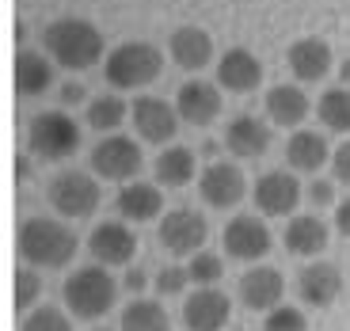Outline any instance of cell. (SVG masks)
<instances>
[{"label":"cell","instance_id":"cell-1","mask_svg":"<svg viewBox=\"0 0 350 331\" xmlns=\"http://www.w3.org/2000/svg\"><path fill=\"white\" fill-rule=\"evenodd\" d=\"M42 50L53 65H62L69 72L96 69L103 57V35L92 19L80 16H62L42 27Z\"/></svg>","mask_w":350,"mask_h":331},{"label":"cell","instance_id":"cell-2","mask_svg":"<svg viewBox=\"0 0 350 331\" xmlns=\"http://www.w3.org/2000/svg\"><path fill=\"white\" fill-rule=\"evenodd\" d=\"M16 248H19V259H23L27 267L62 270L72 263L80 240H77V233L65 225V217H42V213H35V217H27L23 225H19Z\"/></svg>","mask_w":350,"mask_h":331},{"label":"cell","instance_id":"cell-3","mask_svg":"<svg viewBox=\"0 0 350 331\" xmlns=\"http://www.w3.org/2000/svg\"><path fill=\"white\" fill-rule=\"evenodd\" d=\"M62 301L77 320H99L118 301V282H114L111 270L92 263V267L72 270L69 278L62 282Z\"/></svg>","mask_w":350,"mask_h":331},{"label":"cell","instance_id":"cell-4","mask_svg":"<svg viewBox=\"0 0 350 331\" xmlns=\"http://www.w3.org/2000/svg\"><path fill=\"white\" fill-rule=\"evenodd\" d=\"M160 69H164V53L145 38L118 42L103 62V77L111 88H145L160 77Z\"/></svg>","mask_w":350,"mask_h":331},{"label":"cell","instance_id":"cell-5","mask_svg":"<svg viewBox=\"0 0 350 331\" xmlns=\"http://www.w3.org/2000/svg\"><path fill=\"white\" fill-rule=\"evenodd\" d=\"M27 148L46 164H62L80 148V126L65 111H38L27 126Z\"/></svg>","mask_w":350,"mask_h":331},{"label":"cell","instance_id":"cell-6","mask_svg":"<svg viewBox=\"0 0 350 331\" xmlns=\"http://www.w3.org/2000/svg\"><path fill=\"white\" fill-rule=\"evenodd\" d=\"M88 164H92V175L103 179V183H133L137 172L145 168V153L126 133H107L92 145Z\"/></svg>","mask_w":350,"mask_h":331},{"label":"cell","instance_id":"cell-7","mask_svg":"<svg viewBox=\"0 0 350 331\" xmlns=\"http://www.w3.org/2000/svg\"><path fill=\"white\" fill-rule=\"evenodd\" d=\"M46 198H50V206L57 209V217L84 221V217H92V213L99 209L103 191H99V179L92 172H77V168H69V172H57L50 179Z\"/></svg>","mask_w":350,"mask_h":331},{"label":"cell","instance_id":"cell-8","mask_svg":"<svg viewBox=\"0 0 350 331\" xmlns=\"http://www.w3.org/2000/svg\"><path fill=\"white\" fill-rule=\"evenodd\" d=\"M157 240H160V248H164L167 255L191 259V255H198L202 248H206V240H210V221L191 206L167 209L164 217H160V225H157Z\"/></svg>","mask_w":350,"mask_h":331},{"label":"cell","instance_id":"cell-9","mask_svg":"<svg viewBox=\"0 0 350 331\" xmlns=\"http://www.w3.org/2000/svg\"><path fill=\"white\" fill-rule=\"evenodd\" d=\"M305 198V187L293 172L286 168H274V172H262L255 179V191H252V202L262 217H289L293 209L301 206Z\"/></svg>","mask_w":350,"mask_h":331},{"label":"cell","instance_id":"cell-10","mask_svg":"<svg viewBox=\"0 0 350 331\" xmlns=\"http://www.w3.org/2000/svg\"><path fill=\"white\" fill-rule=\"evenodd\" d=\"M221 244H225L228 259H240V263H255V259H267V252L274 248V236L267 228V221L255 217V213H237L221 228Z\"/></svg>","mask_w":350,"mask_h":331},{"label":"cell","instance_id":"cell-11","mask_svg":"<svg viewBox=\"0 0 350 331\" xmlns=\"http://www.w3.org/2000/svg\"><path fill=\"white\" fill-rule=\"evenodd\" d=\"M88 252L99 267H126L137 255V236H133L130 221H99L88 233Z\"/></svg>","mask_w":350,"mask_h":331},{"label":"cell","instance_id":"cell-12","mask_svg":"<svg viewBox=\"0 0 350 331\" xmlns=\"http://www.w3.org/2000/svg\"><path fill=\"white\" fill-rule=\"evenodd\" d=\"M198 194L213 209H232L247 194V179L240 172V164H232V160H213L198 175Z\"/></svg>","mask_w":350,"mask_h":331},{"label":"cell","instance_id":"cell-13","mask_svg":"<svg viewBox=\"0 0 350 331\" xmlns=\"http://www.w3.org/2000/svg\"><path fill=\"white\" fill-rule=\"evenodd\" d=\"M130 122L133 130H137L141 141H152V145H164V141L175 137V130H179V111H175V103H167V99L160 96H137L130 107Z\"/></svg>","mask_w":350,"mask_h":331},{"label":"cell","instance_id":"cell-14","mask_svg":"<svg viewBox=\"0 0 350 331\" xmlns=\"http://www.w3.org/2000/svg\"><path fill=\"white\" fill-rule=\"evenodd\" d=\"M232 316V301L217 286H202L183 301V328L187 331H221Z\"/></svg>","mask_w":350,"mask_h":331},{"label":"cell","instance_id":"cell-15","mask_svg":"<svg viewBox=\"0 0 350 331\" xmlns=\"http://www.w3.org/2000/svg\"><path fill=\"white\" fill-rule=\"evenodd\" d=\"M237 293L247 313H271V308H278L282 293H286V278H282L278 267H252L240 274Z\"/></svg>","mask_w":350,"mask_h":331},{"label":"cell","instance_id":"cell-16","mask_svg":"<svg viewBox=\"0 0 350 331\" xmlns=\"http://www.w3.org/2000/svg\"><path fill=\"white\" fill-rule=\"evenodd\" d=\"M342 293V270L335 263L312 259L308 267H301L297 274V297L305 301L308 308H327L335 305Z\"/></svg>","mask_w":350,"mask_h":331},{"label":"cell","instance_id":"cell-17","mask_svg":"<svg viewBox=\"0 0 350 331\" xmlns=\"http://www.w3.org/2000/svg\"><path fill=\"white\" fill-rule=\"evenodd\" d=\"M217 84L225 92H237V96H247L262 84V62L255 57L247 46H232L217 57Z\"/></svg>","mask_w":350,"mask_h":331},{"label":"cell","instance_id":"cell-18","mask_svg":"<svg viewBox=\"0 0 350 331\" xmlns=\"http://www.w3.org/2000/svg\"><path fill=\"white\" fill-rule=\"evenodd\" d=\"M271 122H262L255 114H237L232 122L225 126V148L240 160H255V157H267L271 153Z\"/></svg>","mask_w":350,"mask_h":331},{"label":"cell","instance_id":"cell-19","mask_svg":"<svg viewBox=\"0 0 350 331\" xmlns=\"http://www.w3.org/2000/svg\"><path fill=\"white\" fill-rule=\"evenodd\" d=\"M175 111L187 126H210L221 114V92L210 80H187L175 92Z\"/></svg>","mask_w":350,"mask_h":331},{"label":"cell","instance_id":"cell-20","mask_svg":"<svg viewBox=\"0 0 350 331\" xmlns=\"http://www.w3.org/2000/svg\"><path fill=\"white\" fill-rule=\"evenodd\" d=\"M114 209L118 217L130 221V225H145V221H157L164 213V194H160V183H122L118 194H114Z\"/></svg>","mask_w":350,"mask_h":331},{"label":"cell","instance_id":"cell-21","mask_svg":"<svg viewBox=\"0 0 350 331\" xmlns=\"http://www.w3.org/2000/svg\"><path fill=\"white\" fill-rule=\"evenodd\" d=\"M286 62L301 84H312V80H324L332 72V46L316 35H305L286 50Z\"/></svg>","mask_w":350,"mask_h":331},{"label":"cell","instance_id":"cell-22","mask_svg":"<svg viewBox=\"0 0 350 331\" xmlns=\"http://www.w3.org/2000/svg\"><path fill=\"white\" fill-rule=\"evenodd\" d=\"M167 53H172V62L179 69L198 72L213 62V38L202 27H175L172 38H167Z\"/></svg>","mask_w":350,"mask_h":331},{"label":"cell","instance_id":"cell-23","mask_svg":"<svg viewBox=\"0 0 350 331\" xmlns=\"http://www.w3.org/2000/svg\"><path fill=\"white\" fill-rule=\"evenodd\" d=\"M327 236H332V228L316 217V213H297V217H289L286 233H282V244H286L289 255H297V259H316L327 248Z\"/></svg>","mask_w":350,"mask_h":331},{"label":"cell","instance_id":"cell-24","mask_svg":"<svg viewBox=\"0 0 350 331\" xmlns=\"http://www.w3.org/2000/svg\"><path fill=\"white\" fill-rule=\"evenodd\" d=\"M308 111H312V103H308V96L297 84H278L267 92V118L274 126H282V130H301Z\"/></svg>","mask_w":350,"mask_h":331},{"label":"cell","instance_id":"cell-25","mask_svg":"<svg viewBox=\"0 0 350 331\" xmlns=\"http://www.w3.org/2000/svg\"><path fill=\"white\" fill-rule=\"evenodd\" d=\"M332 153L335 148L327 145V137L316 130H293L286 141V164L293 172H320L332 160Z\"/></svg>","mask_w":350,"mask_h":331},{"label":"cell","instance_id":"cell-26","mask_svg":"<svg viewBox=\"0 0 350 331\" xmlns=\"http://www.w3.org/2000/svg\"><path fill=\"white\" fill-rule=\"evenodd\" d=\"M152 175H157L160 187H191L194 175H198V164H194V153L187 145H172V148H160V157L152 160Z\"/></svg>","mask_w":350,"mask_h":331},{"label":"cell","instance_id":"cell-27","mask_svg":"<svg viewBox=\"0 0 350 331\" xmlns=\"http://www.w3.org/2000/svg\"><path fill=\"white\" fill-rule=\"evenodd\" d=\"M53 88V62L35 50H19L16 57V92L23 99H35Z\"/></svg>","mask_w":350,"mask_h":331},{"label":"cell","instance_id":"cell-28","mask_svg":"<svg viewBox=\"0 0 350 331\" xmlns=\"http://www.w3.org/2000/svg\"><path fill=\"white\" fill-rule=\"evenodd\" d=\"M118 331H172V316L164 313L160 301L133 297L118 316Z\"/></svg>","mask_w":350,"mask_h":331},{"label":"cell","instance_id":"cell-29","mask_svg":"<svg viewBox=\"0 0 350 331\" xmlns=\"http://www.w3.org/2000/svg\"><path fill=\"white\" fill-rule=\"evenodd\" d=\"M88 126L96 133H114L118 126L130 118V107H126L122 96H114V92H107V96H96V99H88Z\"/></svg>","mask_w":350,"mask_h":331},{"label":"cell","instance_id":"cell-30","mask_svg":"<svg viewBox=\"0 0 350 331\" xmlns=\"http://www.w3.org/2000/svg\"><path fill=\"white\" fill-rule=\"evenodd\" d=\"M316 118L332 133H350V88H327L316 103Z\"/></svg>","mask_w":350,"mask_h":331},{"label":"cell","instance_id":"cell-31","mask_svg":"<svg viewBox=\"0 0 350 331\" xmlns=\"http://www.w3.org/2000/svg\"><path fill=\"white\" fill-rule=\"evenodd\" d=\"M19 331H72V320L65 308H53V305H38L27 313V320L19 323Z\"/></svg>","mask_w":350,"mask_h":331},{"label":"cell","instance_id":"cell-32","mask_svg":"<svg viewBox=\"0 0 350 331\" xmlns=\"http://www.w3.org/2000/svg\"><path fill=\"white\" fill-rule=\"evenodd\" d=\"M187 270H191L194 286H217L221 274H225V259H221V255H213V252H198V255H191Z\"/></svg>","mask_w":350,"mask_h":331},{"label":"cell","instance_id":"cell-33","mask_svg":"<svg viewBox=\"0 0 350 331\" xmlns=\"http://www.w3.org/2000/svg\"><path fill=\"white\" fill-rule=\"evenodd\" d=\"M262 331H308V316L297 305H278L267 313Z\"/></svg>","mask_w":350,"mask_h":331},{"label":"cell","instance_id":"cell-34","mask_svg":"<svg viewBox=\"0 0 350 331\" xmlns=\"http://www.w3.org/2000/svg\"><path fill=\"white\" fill-rule=\"evenodd\" d=\"M42 297V274H38L35 267H23V270H16V308H31Z\"/></svg>","mask_w":350,"mask_h":331},{"label":"cell","instance_id":"cell-35","mask_svg":"<svg viewBox=\"0 0 350 331\" xmlns=\"http://www.w3.org/2000/svg\"><path fill=\"white\" fill-rule=\"evenodd\" d=\"M187 286H191V270L187 267H164L157 274V293L160 297H179Z\"/></svg>","mask_w":350,"mask_h":331},{"label":"cell","instance_id":"cell-36","mask_svg":"<svg viewBox=\"0 0 350 331\" xmlns=\"http://www.w3.org/2000/svg\"><path fill=\"white\" fill-rule=\"evenodd\" d=\"M305 198H308V206H312V209L339 206V202H335V179H312L308 191H305Z\"/></svg>","mask_w":350,"mask_h":331},{"label":"cell","instance_id":"cell-37","mask_svg":"<svg viewBox=\"0 0 350 331\" xmlns=\"http://www.w3.org/2000/svg\"><path fill=\"white\" fill-rule=\"evenodd\" d=\"M332 172H335V179H339V183L350 187V141H342V145L332 153Z\"/></svg>","mask_w":350,"mask_h":331},{"label":"cell","instance_id":"cell-38","mask_svg":"<svg viewBox=\"0 0 350 331\" xmlns=\"http://www.w3.org/2000/svg\"><path fill=\"white\" fill-rule=\"evenodd\" d=\"M122 286L130 289V293H137V297H141L145 289H149V274H145L141 267H130V270L122 274Z\"/></svg>","mask_w":350,"mask_h":331},{"label":"cell","instance_id":"cell-39","mask_svg":"<svg viewBox=\"0 0 350 331\" xmlns=\"http://www.w3.org/2000/svg\"><path fill=\"white\" fill-rule=\"evenodd\" d=\"M57 96H62V107H77V103L88 99V92H84V84H77V80H65Z\"/></svg>","mask_w":350,"mask_h":331},{"label":"cell","instance_id":"cell-40","mask_svg":"<svg viewBox=\"0 0 350 331\" xmlns=\"http://www.w3.org/2000/svg\"><path fill=\"white\" fill-rule=\"evenodd\" d=\"M335 228H339L342 236H350V194L335 206Z\"/></svg>","mask_w":350,"mask_h":331},{"label":"cell","instance_id":"cell-41","mask_svg":"<svg viewBox=\"0 0 350 331\" xmlns=\"http://www.w3.org/2000/svg\"><path fill=\"white\" fill-rule=\"evenodd\" d=\"M339 80H342V88H350V57L339 65Z\"/></svg>","mask_w":350,"mask_h":331},{"label":"cell","instance_id":"cell-42","mask_svg":"<svg viewBox=\"0 0 350 331\" xmlns=\"http://www.w3.org/2000/svg\"><path fill=\"white\" fill-rule=\"evenodd\" d=\"M202 153H206V157H213V160H217L221 145H217V141H206V145H202Z\"/></svg>","mask_w":350,"mask_h":331},{"label":"cell","instance_id":"cell-43","mask_svg":"<svg viewBox=\"0 0 350 331\" xmlns=\"http://www.w3.org/2000/svg\"><path fill=\"white\" fill-rule=\"evenodd\" d=\"M92 331H111V328H92Z\"/></svg>","mask_w":350,"mask_h":331}]
</instances>
